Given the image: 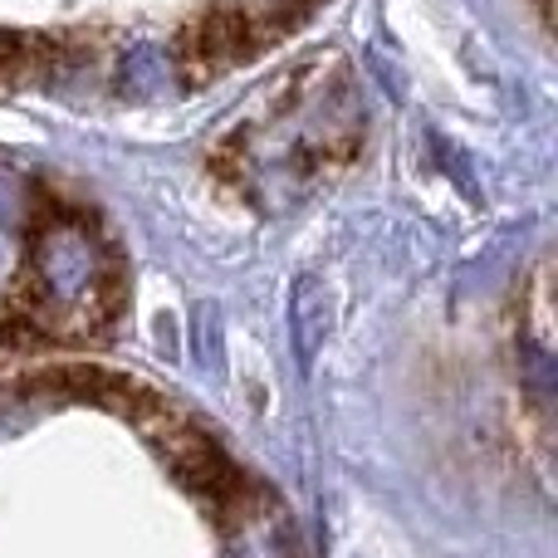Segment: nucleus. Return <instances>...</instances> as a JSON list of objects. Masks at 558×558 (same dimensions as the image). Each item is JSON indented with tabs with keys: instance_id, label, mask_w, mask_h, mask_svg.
Segmentation results:
<instances>
[{
	"instance_id": "obj_1",
	"label": "nucleus",
	"mask_w": 558,
	"mask_h": 558,
	"mask_svg": "<svg viewBox=\"0 0 558 558\" xmlns=\"http://www.w3.org/2000/svg\"><path fill=\"white\" fill-rule=\"evenodd\" d=\"M318 289H314V279H299V289H294V343H299V357H314V348L324 343V333H328V308H318L314 314V304H318Z\"/></svg>"
}]
</instances>
